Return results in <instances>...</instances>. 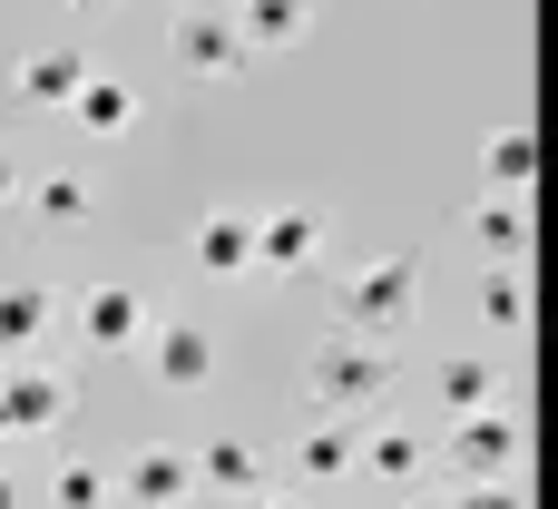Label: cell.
<instances>
[{
  "mask_svg": "<svg viewBox=\"0 0 558 509\" xmlns=\"http://www.w3.org/2000/svg\"><path fill=\"white\" fill-rule=\"evenodd\" d=\"M186 265H196L206 284H235V275L255 265V216H245V206H216V216H196V235H186Z\"/></svg>",
  "mask_w": 558,
  "mask_h": 509,
  "instance_id": "obj_7",
  "label": "cell"
},
{
  "mask_svg": "<svg viewBox=\"0 0 558 509\" xmlns=\"http://www.w3.org/2000/svg\"><path fill=\"white\" fill-rule=\"evenodd\" d=\"M167 59H177V78H235L245 69V39H235L226 0H186L167 20Z\"/></svg>",
  "mask_w": 558,
  "mask_h": 509,
  "instance_id": "obj_4",
  "label": "cell"
},
{
  "mask_svg": "<svg viewBox=\"0 0 558 509\" xmlns=\"http://www.w3.org/2000/svg\"><path fill=\"white\" fill-rule=\"evenodd\" d=\"M402 509H451V500H441V490H422V500H402Z\"/></svg>",
  "mask_w": 558,
  "mask_h": 509,
  "instance_id": "obj_28",
  "label": "cell"
},
{
  "mask_svg": "<svg viewBox=\"0 0 558 509\" xmlns=\"http://www.w3.org/2000/svg\"><path fill=\"white\" fill-rule=\"evenodd\" d=\"M353 471H373V481L412 490V481L432 471V441H422V432H373V441H353Z\"/></svg>",
  "mask_w": 558,
  "mask_h": 509,
  "instance_id": "obj_17",
  "label": "cell"
},
{
  "mask_svg": "<svg viewBox=\"0 0 558 509\" xmlns=\"http://www.w3.org/2000/svg\"><path fill=\"white\" fill-rule=\"evenodd\" d=\"M441 461L461 471V490H471V481H510V471H520V412H510V402L451 412V432H441Z\"/></svg>",
  "mask_w": 558,
  "mask_h": 509,
  "instance_id": "obj_3",
  "label": "cell"
},
{
  "mask_svg": "<svg viewBox=\"0 0 558 509\" xmlns=\"http://www.w3.org/2000/svg\"><path fill=\"white\" fill-rule=\"evenodd\" d=\"M49 509H118V490H108V471H98V461H59Z\"/></svg>",
  "mask_w": 558,
  "mask_h": 509,
  "instance_id": "obj_23",
  "label": "cell"
},
{
  "mask_svg": "<svg viewBox=\"0 0 558 509\" xmlns=\"http://www.w3.org/2000/svg\"><path fill=\"white\" fill-rule=\"evenodd\" d=\"M20 206H29L39 226H88V206H98V186H88L78 167H39V177H20Z\"/></svg>",
  "mask_w": 558,
  "mask_h": 509,
  "instance_id": "obj_15",
  "label": "cell"
},
{
  "mask_svg": "<svg viewBox=\"0 0 558 509\" xmlns=\"http://www.w3.org/2000/svg\"><path fill=\"white\" fill-rule=\"evenodd\" d=\"M0 441H10V422H0Z\"/></svg>",
  "mask_w": 558,
  "mask_h": 509,
  "instance_id": "obj_30",
  "label": "cell"
},
{
  "mask_svg": "<svg viewBox=\"0 0 558 509\" xmlns=\"http://www.w3.org/2000/svg\"><path fill=\"white\" fill-rule=\"evenodd\" d=\"M59 10H108V0H59Z\"/></svg>",
  "mask_w": 558,
  "mask_h": 509,
  "instance_id": "obj_29",
  "label": "cell"
},
{
  "mask_svg": "<svg viewBox=\"0 0 558 509\" xmlns=\"http://www.w3.org/2000/svg\"><path fill=\"white\" fill-rule=\"evenodd\" d=\"M0 422H10V441L59 432V422H69V383L39 373V363H0Z\"/></svg>",
  "mask_w": 558,
  "mask_h": 509,
  "instance_id": "obj_6",
  "label": "cell"
},
{
  "mask_svg": "<svg viewBox=\"0 0 558 509\" xmlns=\"http://www.w3.org/2000/svg\"><path fill=\"white\" fill-rule=\"evenodd\" d=\"M481 167H490V196H520V186H530V167H539V137H530V128H500Z\"/></svg>",
  "mask_w": 558,
  "mask_h": 509,
  "instance_id": "obj_22",
  "label": "cell"
},
{
  "mask_svg": "<svg viewBox=\"0 0 558 509\" xmlns=\"http://www.w3.org/2000/svg\"><path fill=\"white\" fill-rule=\"evenodd\" d=\"M196 461V490H226V500H265L275 490V461L255 451V441H235V432H216L206 451H186Z\"/></svg>",
  "mask_w": 558,
  "mask_h": 509,
  "instance_id": "obj_10",
  "label": "cell"
},
{
  "mask_svg": "<svg viewBox=\"0 0 558 509\" xmlns=\"http://www.w3.org/2000/svg\"><path fill=\"white\" fill-rule=\"evenodd\" d=\"M333 314H343V334H363V343H392V334H412V314H422V255L402 245V255H373V265H353V275L333 284Z\"/></svg>",
  "mask_w": 558,
  "mask_h": 509,
  "instance_id": "obj_2",
  "label": "cell"
},
{
  "mask_svg": "<svg viewBox=\"0 0 558 509\" xmlns=\"http://www.w3.org/2000/svg\"><path fill=\"white\" fill-rule=\"evenodd\" d=\"M0 509H20V481H10V471H0Z\"/></svg>",
  "mask_w": 558,
  "mask_h": 509,
  "instance_id": "obj_27",
  "label": "cell"
},
{
  "mask_svg": "<svg viewBox=\"0 0 558 509\" xmlns=\"http://www.w3.org/2000/svg\"><path fill=\"white\" fill-rule=\"evenodd\" d=\"M343 471H353V432H343V422H304V441H294V481L324 490V481H343Z\"/></svg>",
  "mask_w": 558,
  "mask_h": 509,
  "instance_id": "obj_20",
  "label": "cell"
},
{
  "mask_svg": "<svg viewBox=\"0 0 558 509\" xmlns=\"http://www.w3.org/2000/svg\"><path fill=\"white\" fill-rule=\"evenodd\" d=\"M49 324H59V294L49 284H0V363H29Z\"/></svg>",
  "mask_w": 558,
  "mask_h": 509,
  "instance_id": "obj_14",
  "label": "cell"
},
{
  "mask_svg": "<svg viewBox=\"0 0 558 509\" xmlns=\"http://www.w3.org/2000/svg\"><path fill=\"white\" fill-rule=\"evenodd\" d=\"M392 383H402L392 343H363V334H324L314 363H304V402H314L324 422H343V412H383Z\"/></svg>",
  "mask_w": 558,
  "mask_h": 509,
  "instance_id": "obj_1",
  "label": "cell"
},
{
  "mask_svg": "<svg viewBox=\"0 0 558 509\" xmlns=\"http://www.w3.org/2000/svg\"><path fill=\"white\" fill-rule=\"evenodd\" d=\"M481 334H530V284H520V265H490L481 275Z\"/></svg>",
  "mask_w": 558,
  "mask_h": 509,
  "instance_id": "obj_21",
  "label": "cell"
},
{
  "mask_svg": "<svg viewBox=\"0 0 558 509\" xmlns=\"http://www.w3.org/2000/svg\"><path fill=\"white\" fill-rule=\"evenodd\" d=\"M108 490H118L128 509H177L186 490H196V461H186V451H167V441H147V451L108 481Z\"/></svg>",
  "mask_w": 558,
  "mask_h": 509,
  "instance_id": "obj_11",
  "label": "cell"
},
{
  "mask_svg": "<svg viewBox=\"0 0 558 509\" xmlns=\"http://www.w3.org/2000/svg\"><path fill=\"white\" fill-rule=\"evenodd\" d=\"M59 108H69L88 137H128V128H137V88H128V78H108V69H88Z\"/></svg>",
  "mask_w": 558,
  "mask_h": 509,
  "instance_id": "obj_13",
  "label": "cell"
},
{
  "mask_svg": "<svg viewBox=\"0 0 558 509\" xmlns=\"http://www.w3.org/2000/svg\"><path fill=\"white\" fill-rule=\"evenodd\" d=\"M20 196V157H10V137H0V206Z\"/></svg>",
  "mask_w": 558,
  "mask_h": 509,
  "instance_id": "obj_25",
  "label": "cell"
},
{
  "mask_svg": "<svg viewBox=\"0 0 558 509\" xmlns=\"http://www.w3.org/2000/svg\"><path fill=\"white\" fill-rule=\"evenodd\" d=\"M432 392H441V412H481V402H500V353H481V343H461V353H441V373H432Z\"/></svg>",
  "mask_w": 558,
  "mask_h": 509,
  "instance_id": "obj_16",
  "label": "cell"
},
{
  "mask_svg": "<svg viewBox=\"0 0 558 509\" xmlns=\"http://www.w3.org/2000/svg\"><path fill=\"white\" fill-rule=\"evenodd\" d=\"M314 255H324V216L314 206L255 216V275H314Z\"/></svg>",
  "mask_w": 558,
  "mask_h": 509,
  "instance_id": "obj_8",
  "label": "cell"
},
{
  "mask_svg": "<svg viewBox=\"0 0 558 509\" xmlns=\"http://www.w3.org/2000/svg\"><path fill=\"white\" fill-rule=\"evenodd\" d=\"M255 509H314V490H265Z\"/></svg>",
  "mask_w": 558,
  "mask_h": 509,
  "instance_id": "obj_26",
  "label": "cell"
},
{
  "mask_svg": "<svg viewBox=\"0 0 558 509\" xmlns=\"http://www.w3.org/2000/svg\"><path fill=\"white\" fill-rule=\"evenodd\" d=\"M78 78H88V59H78L69 39H49V49H29V59H20V98H39V108H59Z\"/></svg>",
  "mask_w": 558,
  "mask_h": 509,
  "instance_id": "obj_18",
  "label": "cell"
},
{
  "mask_svg": "<svg viewBox=\"0 0 558 509\" xmlns=\"http://www.w3.org/2000/svg\"><path fill=\"white\" fill-rule=\"evenodd\" d=\"M451 509H530V500H520L510 481H471V490H461V500H451Z\"/></svg>",
  "mask_w": 558,
  "mask_h": 509,
  "instance_id": "obj_24",
  "label": "cell"
},
{
  "mask_svg": "<svg viewBox=\"0 0 558 509\" xmlns=\"http://www.w3.org/2000/svg\"><path fill=\"white\" fill-rule=\"evenodd\" d=\"M147 324H157V314H147L137 284H88V294H78V334H88V353H137Z\"/></svg>",
  "mask_w": 558,
  "mask_h": 509,
  "instance_id": "obj_9",
  "label": "cell"
},
{
  "mask_svg": "<svg viewBox=\"0 0 558 509\" xmlns=\"http://www.w3.org/2000/svg\"><path fill=\"white\" fill-rule=\"evenodd\" d=\"M226 20H235L245 59H265V49H294L314 29V0H226Z\"/></svg>",
  "mask_w": 558,
  "mask_h": 509,
  "instance_id": "obj_12",
  "label": "cell"
},
{
  "mask_svg": "<svg viewBox=\"0 0 558 509\" xmlns=\"http://www.w3.org/2000/svg\"><path fill=\"white\" fill-rule=\"evenodd\" d=\"M471 235H481L490 265H520V255H530V216H520V196H481V206H471Z\"/></svg>",
  "mask_w": 558,
  "mask_h": 509,
  "instance_id": "obj_19",
  "label": "cell"
},
{
  "mask_svg": "<svg viewBox=\"0 0 558 509\" xmlns=\"http://www.w3.org/2000/svg\"><path fill=\"white\" fill-rule=\"evenodd\" d=\"M137 353H147V373H157L167 392H206V383H216V334H206L196 314L147 324V334H137Z\"/></svg>",
  "mask_w": 558,
  "mask_h": 509,
  "instance_id": "obj_5",
  "label": "cell"
}]
</instances>
